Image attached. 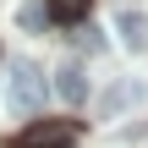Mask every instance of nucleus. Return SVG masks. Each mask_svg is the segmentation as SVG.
<instances>
[{
    "instance_id": "nucleus-7",
    "label": "nucleus",
    "mask_w": 148,
    "mask_h": 148,
    "mask_svg": "<svg viewBox=\"0 0 148 148\" xmlns=\"http://www.w3.org/2000/svg\"><path fill=\"white\" fill-rule=\"evenodd\" d=\"M49 22V11H44V0H33V5H22V27H44Z\"/></svg>"
},
{
    "instance_id": "nucleus-3",
    "label": "nucleus",
    "mask_w": 148,
    "mask_h": 148,
    "mask_svg": "<svg viewBox=\"0 0 148 148\" xmlns=\"http://www.w3.org/2000/svg\"><path fill=\"white\" fill-rule=\"evenodd\" d=\"M143 93H148V88L137 82V77H121V82H115V88L99 99V121H121L132 104H143Z\"/></svg>"
},
{
    "instance_id": "nucleus-4",
    "label": "nucleus",
    "mask_w": 148,
    "mask_h": 148,
    "mask_svg": "<svg viewBox=\"0 0 148 148\" xmlns=\"http://www.w3.org/2000/svg\"><path fill=\"white\" fill-rule=\"evenodd\" d=\"M55 93H60L66 104H82V99H88V71H82L77 60H60V66H55Z\"/></svg>"
},
{
    "instance_id": "nucleus-2",
    "label": "nucleus",
    "mask_w": 148,
    "mask_h": 148,
    "mask_svg": "<svg viewBox=\"0 0 148 148\" xmlns=\"http://www.w3.org/2000/svg\"><path fill=\"white\" fill-rule=\"evenodd\" d=\"M77 143V121H33L11 148H71Z\"/></svg>"
},
{
    "instance_id": "nucleus-1",
    "label": "nucleus",
    "mask_w": 148,
    "mask_h": 148,
    "mask_svg": "<svg viewBox=\"0 0 148 148\" xmlns=\"http://www.w3.org/2000/svg\"><path fill=\"white\" fill-rule=\"evenodd\" d=\"M5 99H11V110H16V115H33V110L44 104V71H38L33 60H11Z\"/></svg>"
},
{
    "instance_id": "nucleus-5",
    "label": "nucleus",
    "mask_w": 148,
    "mask_h": 148,
    "mask_svg": "<svg viewBox=\"0 0 148 148\" xmlns=\"http://www.w3.org/2000/svg\"><path fill=\"white\" fill-rule=\"evenodd\" d=\"M115 33H121L126 49H148V16L143 11H121L115 16Z\"/></svg>"
},
{
    "instance_id": "nucleus-6",
    "label": "nucleus",
    "mask_w": 148,
    "mask_h": 148,
    "mask_svg": "<svg viewBox=\"0 0 148 148\" xmlns=\"http://www.w3.org/2000/svg\"><path fill=\"white\" fill-rule=\"evenodd\" d=\"M49 22H82L88 16V0H44Z\"/></svg>"
}]
</instances>
